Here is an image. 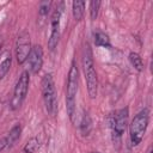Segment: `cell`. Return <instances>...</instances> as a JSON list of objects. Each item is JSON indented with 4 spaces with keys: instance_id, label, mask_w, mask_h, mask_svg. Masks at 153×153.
Returning <instances> with one entry per match:
<instances>
[{
    "instance_id": "cell-3",
    "label": "cell",
    "mask_w": 153,
    "mask_h": 153,
    "mask_svg": "<svg viewBox=\"0 0 153 153\" xmlns=\"http://www.w3.org/2000/svg\"><path fill=\"white\" fill-rule=\"evenodd\" d=\"M148 123H149V110L147 108L139 111L131 120L129 124V137L133 147L137 146L142 141L146 134Z\"/></svg>"
},
{
    "instance_id": "cell-5",
    "label": "cell",
    "mask_w": 153,
    "mask_h": 153,
    "mask_svg": "<svg viewBox=\"0 0 153 153\" xmlns=\"http://www.w3.org/2000/svg\"><path fill=\"white\" fill-rule=\"evenodd\" d=\"M128 120H129V109L122 108L120 110H116L109 120L110 123V129H111V135H112V141L114 143H118L122 135L124 134L127 127H128Z\"/></svg>"
},
{
    "instance_id": "cell-10",
    "label": "cell",
    "mask_w": 153,
    "mask_h": 153,
    "mask_svg": "<svg viewBox=\"0 0 153 153\" xmlns=\"http://www.w3.org/2000/svg\"><path fill=\"white\" fill-rule=\"evenodd\" d=\"M93 41L94 44L97 47H102V48H111V43H110V38L109 36L103 32V31H94L93 32Z\"/></svg>"
},
{
    "instance_id": "cell-19",
    "label": "cell",
    "mask_w": 153,
    "mask_h": 153,
    "mask_svg": "<svg viewBox=\"0 0 153 153\" xmlns=\"http://www.w3.org/2000/svg\"><path fill=\"white\" fill-rule=\"evenodd\" d=\"M6 147H8V142H7L6 136L5 137H0V152H2Z\"/></svg>"
},
{
    "instance_id": "cell-16",
    "label": "cell",
    "mask_w": 153,
    "mask_h": 153,
    "mask_svg": "<svg viewBox=\"0 0 153 153\" xmlns=\"http://www.w3.org/2000/svg\"><path fill=\"white\" fill-rule=\"evenodd\" d=\"M11 65H12V57H11V54H7L5 60L0 63V79H2L8 73L10 68H11Z\"/></svg>"
},
{
    "instance_id": "cell-22",
    "label": "cell",
    "mask_w": 153,
    "mask_h": 153,
    "mask_svg": "<svg viewBox=\"0 0 153 153\" xmlns=\"http://www.w3.org/2000/svg\"><path fill=\"white\" fill-rule=\"evenodd\" d=\"M147 153H152V147L148 148V152H147Z\"/></svg>"
},
{
    "instance_id": "cell-9",
    "label": "cell",
    "mask_w": 153,
    "mask_h": 153,
    "mask_svg": "<svg viewBox=\"0 0 153 153\" xmlns=\"http://www.w3.org/2000/svg\"><path fill=\"white\" fill-rule=\"evenodd\" d=\"M26 61L29 65V69L32 74H37L41 71L42 65H43V49L39 44L32 45Z\"/></svg>"
},
{
    "instance_id": "cell-4",
    "label": "cell",
    "mask_w": 153,
    "mask_h": 153,
    "mask_svg": "<svg viewBox=\"0 0 153 153\" xmlns=\"http://www.w3.org/2000/svg\"><path fill=\"white\" fill-rule=\"evenodd\" d=\"M41 88H42V97H43L45 111L49 116L54 117L57 114V96H56L54 79L50 73L43 75L41 81Z\"/></svg>"
},
{
    "instance_id": "cell-6",
    "label": "cell",
    "mask_w": 153,
    "mask_h": 153,
    "mask_svg": "<svg viewBox=\"0 0 153 153\" xmlns=\"http://www.w3.org/2000/svg\"><path fill=\"white\" fill-rule=\"evenodd\" d=\"M29 84H30V74L27 71H24L19 75L17 84L14 86V90H13V96L10 102V106L12 110H17L22 106L24 99L26 98L27 91H29Z\"/></svg>"
},
{
    "instance_id": "cell-21",
    "label": "cell",
    "mask_w": 153,
    "mask_h": 153,
    "mask_svg": "<svg viewBox=\"0 0 153 153\" xmlns=\"http://www.w3.org/2000/svg\"><path fill=\"white\" fill-rule=\"evenodd\" d=\"M88 153H102V152H98V151H92V152H88Z\"/></svg>"
},
{
    "instance_id": "cell-20",
    "label": "cell",
    "mask_w": 153,
    "mask_h": 153,
    "mask_svg": "<svg viewBox=\"0 0 153 153\" xmlns=\"http://www.w3.org/2000/svg\"><path fill=\"white\" fill-rule=\"evenodd\" d=\"M2 47H4V38H2V36L0 35V54H1V50H2Z\"/></svg>"
},
{
    "instance_id": "cell-13",
    "label": "cell",
    "mask_w": 153,
    "mask_h": 153,
    "mask_svg": "<svg viewBox=\"0 0 153 153\" xmlns=\"http://www.w3.org/2000/svg\"><path fill=\"white\" fill-rule=\"evenodd\" d=\"M20 134H22V126H20L19 123H17V124H14V126L11 128L8 135L6 136L7 142H8V147L13 146V145L19 140Z\"/></svg>"
},
{
    "instance_id": "cell-7",
    "label": "cell",
    "mask_w": 153,
    "mask_h": 153,
    "mask_svg": "<svg viewBox=\"0 0 153 153\" xmlns=\"http://www.w3.org/2000/svg\"><path fill=\"white\" fill-rule=\"evenodd\" d=\"M63 7L65 4L63 2H59L51 14V19H50V36L48 39V48L49 50H54L60 41V26H61V17L63 13Z\"/></svg>"
},
{
    "instance_id": "cell-15",
    "label": "cell",
    "mask_w": 153,
    "mask_h": 153,
    "mask_svg": "<svg viewBox=\"0 0 153 153\" xmlns=\"http://www.w3.org/2000/svg\"><path fill=\"white\" fill-rule=\"evenodd\" d=\"M39 147H41L39 140H38L37 137H31V139L25 143L23 151H24L25 153H36V152L39 149Z\"/></svg>"
},
{
    "instance_id": "cell-17",
    "label": "cell",
    "mask_w": 153,
    "mask_h": 153,
    "mask_svg": "<svg viewBox=\"0 0 153 153\" xmlns=\"http://www.w3.org/2000/svg\"><path fill=\"white\" fill-rule=\"evenodd\" d=\"M100 5L102 2L100 1H91L90 2V18L91 20H96L97 17H98V13H99V8H100Z\"/></svg>"
},
{
    "instance_id": "cell-2",
    "label": "cell",
    "mask_w": 153,
    "mask_h": 153,
    "mask_svg": "<svg viewBox=\"0 0 153 153\" xmlns=\"http://www.w3.org/2000/svg\"><path fill=\"white\" fill-rule=\"evenodd\" d=\"M82 68H84L88 97L91 99H94L97 97V93H98V76H97L94 61H93V54H92V49H91L90 43H86L85 48H84Z\"/></svg>"
},
{
    "instance_id": "cell-18",
    "label": "cell",
    "mask_w": 153,
    "mask_h": 153,
    "mask_svg": "<svg viewBox=\"0 0 153 153\" xmlns=\"http://www.w3.org/2000/svg\"><path fill=\"white\" fill-rule=\"evenodd\" d=\"M50 7H51V1H42L39 2L38 5V14L41 18H44L48 16L49 11H50Z\"/></svg>"
},
{
    "instance_id": "cell-1",
    "label": "cell",
    "mask_w": 153,
    "mask_h": 153,
    "mask_svg": "<svg viewBox=\"0 0 153 153\" xmlns=\"http://www.w3.org/2000/svg\"><path fill=\"white\" fill-rule=\"evenodd\" d=\"M78 88H79V69L75 60H73L68 72L67 85H66V109H67V115L72 123H75V115H76L75 104H76Z\"/></svg>"
},
{
    "instance_id": "cell-8",
    "label": "cell",
    "mask_w": 153,
    "mask_h": 153,
    "mask_svg": "<svg viewBox=\"0 0 153 153\" xmlns=\"http://www.w3.org/2000/svg\"><path fill=\"white\" fill-rule=\"evenodd\" d=\"M31 41H30V35L26 31H23L17 39V45H16V57H17V62L19 65H23L27 57L31 51Z\"/></svg>"
},
{
    "instance_id": "cell-11",
    "label": "cell",
    "mask_w": 153,
    "mask_h": 153,
    "mask_svg": "<svg viewBox=\"0 0 153 153\" xmlns=\"http://www.w3.org/2000/svg\"><path fill=\"white\" fill-rule=\"evenodd\" d=\"M72 13L75 22H80L85 14V1H73L72 2Z\"/></svg>"
},
{
    "instance_id": "cell-14",
    "label": "cell",
    "mask_w": 153,
    "mask_h": 153,
    "mask_svg": "<svg viewBox=\"0 0 153 153\" xmlns=\"http://www.w3.org/2000/svg\"><path fill=\"white\" fill-rule=\"evenodd\" d=\"M129 61H130L131 66H133L137 72H143V69H145L143 60H142V57H141L137 53L131 51V53L129 54Z\"/></svg>"
},
{
    "instance_id": "cell-12",
    "label": "cell",
    "mask_w": 153,
    "mask_h": 153,
    "mask_svg": "<svg viewBox=\"0 0 153 153\" xmlns=\"http://www.w3.org/2000/svg\"><path fill=\"white\" fill-rule=\"evenodd\" d=\"M79 128H80V131L84 136H87L92 129V120H91V116L88 115V112H85L82 114L81 116V121H80V124H79Z\"/></svg>"
}]
</instances>
